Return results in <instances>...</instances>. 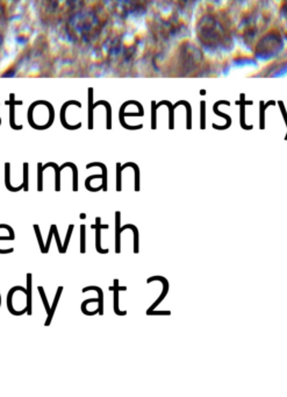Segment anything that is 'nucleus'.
Returning a JSON list of instances; mask_svg holds the SVG:
<instances>
[{
	"label": "nucleus",
	"mask_w": 287,
	"mask_h": 397,
	"mask_svg": "<svg viewBox=\"0 0 287 397\" xmlns=\"http://www.w3.org/2000/svg\"><path fill=\"white\" fill-rule=\"evenodd\" d=\"M91 228L96 229V249L100 254H107L109 249L101 247V229L109 228V225H101V218L96 217V225H92Z\"/></svg>",
	"instance_id": "nucleus-1"
},
{
	"label": "nucleus",
	"mask_w": 287,
	"mask_h": 397,
	"mask_svg": "<svg viewBox=\"0 0 287 397\" xmlns=\"http://www.w3.org/2000/svg\"><path fill=\"white\" fill-rule=\"evenodd\" d=\"M152 281H161L163 283V291H162V295L159 296V298L157 299V301L153 303V304L150 306L148 310H146V315H148V316H150V313H151L153 310L157 308V306L159 305V303H161L163 299H164L166 297V293L169 292V282L166 281V279L162 278V276H152V278H150V279L146 280V283H151Z\"/></svg>",
	"instance_id": "nucleus-2"
},
{
	"label": "nucleus",
	"mask_w": 287,
	"mask_h": 397,
	"mask_svg": "<svg viewBox=\"0 0 287 397\" xmlns=\"http://www.w3.org/2000/svg\"><path fill=\"white\" fill-rule=\"evenodd\" d=\"M109 290L114 292V312L118 316H126L127 311H120L119 309V291H126L127 286H120L119 280H114V285L109 286Z\"/></svg>",
	"instance_id": "nucleus-3"
},
{
	"label": "nucleus",
	"mask_w": 287,
	"mask_h": 397,
	"mask_svg": "<svg viewBox=\"0 0 287 397\" xmlns=\"http://www.w3.org/2000/svg\"><path fill=\"white\" fill-rule=\"evenodd\" d=\"M120 223H121V212H115V253H121V231H120Z\"/></svg>",
	"instance_id": "nucleus-4"
},
{
	"label": "nucleus",
	"mask_w": 287,
	"mask_h": 397,
	"mask_svg": "<svg viewBox=\"0 0 287 397\" xmlns=\"http://www.w3.org/2000/svg\"><path fill=\"white\" fill-rule=\"evenodd\" d=\"M62 292H63V285L58 286V288H57V291H56L54 302H52L51 308H50V312L48 313V317H47V320H46V323H45V326H49L50 324H51V320H52V318H54V313H55V311H56V308H57V305H58L59 299H61Z\"/></svg>",
	"instance_id": "nucleus-5"
},
{
	"label": "nucleus",
	"mask_w": 287,
	"mask_h": 397,
	"mask_svg": "<svg viewBox=\"0 0 287 397\" xmlns=\"http://www.w3.org/2000/svg\"><path fill=\"white\" fill-rule=\"evenodd\" d=\"M90 290H95V291L98 292V298H99V308H98V311L99 313L98 315L100 316H103V291L102 289L100 288V286H96V285H89V286H85V288H83V292H88Z\"/></svg>",
	"instance_id": "nucleus-6"
},
{
	"label": "nucleus",
	"mask_w": 287,
	"mask_h": 397,
	"mask_svg": "<svg viewBox=\"0 0 287 397\" xmlns=\"http://www.w3.org/2000/svg\"><path fill=\"white\" fill-rule=\"evenodd\" d=\"M66 167H70V168L72 169V190L75 192L78 191V169H77V167L75 163H71V162H66L64 165L59 167V170H62L66 168Z\"/></svg>",
	"instance_id": "nucleus-7"
},
{
	"label": "nucleus",
	"mask_w": 287,
	"mask_h": 397,
	"mask_svg": "<svg viewBox=\"0 0 287 397\" xmlns=\"http://www.w3.org/2000/svg\"><path fill=\"white\" fill-rule=\"evenodd\" d=\"M26 280H27V285H26V289H27V315L32 316L33 315V310H32V292H33V281H32V274L28 273L26 275Z\"/></svg>",
	"instance_id": "nucleus-8"
},
{
	"label": "nucleus",
	"mask_w": 287,
	"mask_h": 397,
	"mask_svg": "<svg viewBox=\"0 0 287 397\" xmlns=\"http://www.w3.org/2000/svg\"><path fill=\"white\" fill-rule=\"evenodd\" d=\"M93 167H99V168H101L102 170V190L103 191H107V168H106V166L103 165V163H100V162H93V163H89L88 166H86V169H90V168H93Z\"/></svg>",
	"instance_id": "nucleus-9"
},
{
	"label": "nucleus",
	"mask_w": 287,
	"mask_h": 397,
	"mask_svg": "<svg viewBox=\"0 0 287 397\" xmlns=\"http://www.w3.org/2000/svg\"><path fill=\"white\" fill-rule=\"evenodd\" d=\"M49 167H52L55 170V191H61V176H59V173H61V170H59V167L56 165V163H52V162H49L47 163L46 166H43V170L49 168Z\"/></svg>",
	"instance_id": "nucleus-10"
},
{
	"label": "nucleus",
	"mask_w": 287,
	"mask_h": 397,
	"mask_svg": "<svg viewBox=\"0 0 287 397\" xmlns=\"http://www.w3.org/2000/svg\"><path fill=\"white\" fill-rule=\"evenodd\" d=\"M127 228H130L133 232H134V253L135 254H138L139 253V229L135 225L127 224L123 226V227H120V231H121V233H122Z\"/></svg>",
	"instance_id": "nucleus-11"
},
{
	"label": "nucleus",
	"mask_w": 287,
	"mask_h": 397,
	"mask_svg": "<svg viewBox=\"0 0 287 397\" xmlns=\"http://www.w3.org/2000/svg\"><path fill=\"white\" fill-rule=\"evenodd\" d=\"M5 186L9 191L15 192V189L11 184V165L8 162L5 163Z\"/></svg>",
	"instance_id": "nucleus-12"
},
{
	"label": "nucleus",
	"mask_w": 287,
	"mask_h": 397,
	"mask_svg": "<svg viewBox=\"0 0 287 397\" xmlns=\"http://www.w3.org/2000/svg\"><path fill=\"white\" fill-rule=\"evenodd\" d=\"M127 167H132V168L134 169V171H135V191H140V169H139V167L136 166L135 163L129 162V163H126L125 166H121V169L122 170L126 169Z\"/></svg>",
	"instance_id": "nucleus-13"
},
{
	"label": "nucleus",
	"mask_w": 287,
	"mask_h": 397,
	"mask_svg": "<svg viewBox=\"0 0 287 397\" xmlns=\"http://www.w3.org/2000/svg\"><path fill=\"white\" fill-rule=\"evenodd\" d=\"M29 165L27 162L23 163V190L25 192H27L29 190Z\"/></svg>",
	"instance_id": "nucleus-14"
},
{
	"label": "nucleus",
	"mask_w": 287,
	"mask_h": 397,
	"mask_svg": "<svg viewBox=\"0 0 287 397\" xmlns=\"http://www.w3.org/2000/svg\"><path fill=\"white\" fill-rule=\"evenodd\" d=\"M81 253H86V226L84 224L81 225Z\"/></svg>",
	"instance_id": "nucleus-15"
},
{
	"label": "nucleus",
	"mask_w": 287,
	"mask_h": 397,
	"mask_svg": "<svg viewBox=\"0 0 287 397\" xmlns=\"http://www.w3.org/2000/svg\"><path fill=\"white\" fill-rule=\"evenodd\" d=\"M38 290H39V292H40V296H41V299H42L43 305H45L46 313H47V315H48V313L50 312V308H51V306L49 305L48 298H47V295H46V292H45V289H43V286L40 285L39 288H38Z\"/></svg>",
	"instance_id": "nucleus-16"
},
{
	"label": "nucleus",
	"mask_w": 287,
	"mask_h": 397,
	"mask_svg": "<svg viewBox=\"0 0 287 397\" xmlns=\"http://www.w3.org/2000/svg\"><path fill=\"white\" fill-rule=\"evenodd\" d=\"M73 228H75V225L70 224L68 227V233H66V236H65V241H64V243H63V254H65L66 251H68V246H69L70 239H71V236H72Z\"/></svg>",
	"instance_id": "nucleus-17"
},
{
	"label": "nucleus",
	"mask_w": 287,
	"mask_h": 397,
	"mask_svg": "<svg viewBox=\"0 0 287 397\" xmlns=\"http://www.w3.org/2000/svg\"><path fill=\"white\" fill-rule=\"evenodd\" d=\"M33 228H34L36 238H38V241H39V245H40V251H41L42 254H45V243H43L41 231H40V226L38 224H35L34 226H33Z\"/></svg>",
	"instance_id": "nucleus-18"
},
{
	"label": "nucleus",
	"mask_w": 287,
	"mask_h": 397,
	"mask_svg": "<svg viewBox=\"0 0 287 397\" xmlns=\"http://www.w3.org/2000/svg\"><path fill=\"white\" fill-rule=\"evenodd\" d=\"M43 171L42 163H38V191H43Z\"/></svg>",
	"instance_id": "nucleus-19"
},
{
	"label": "nucleus",
	"mask_w": 287,
	"mask_h": 397,
	"mask_svg": "<svg viewBox=\"0 0 287 397\" xmlns=\"http://www.w3.org/2000/svg\"><path fill=\"white\" fill-rule=\"evenodd\" d=\"M121 165L120 163H116V191L120 192L121 191L122 186H121Z\"/></svg>",
	"instance_id": "nucleus-20"
},
{
	"label": "nucleus",
	"mask_w": 287,
	"mask_h": 397,
	"mask_svg": "<svg viewBox=\"0 0 287 397\" xmlns=\"http://www.w3.org/2000/svg\"><path fill=\"white\" fill-rule=\"evenodd\" d=\"M52 236H54V224L50 225L48 240H47V243L45 245V254H48L49 248H50V243H51V240H52Z\"/></svg>",
	"instance_id": "nucleus-21"
},
{
	"label": "nucleus",
	"mask_w": 287,
	"mask_h": 397,
	"mask_svg": "<svg viewBox=\"0 0 287 397\" xmlns=\"http://www.w3.org/2000/svg\"><path fill=\"white\" fill-rule=\"evenodd\" d=\"M54 236H55L56 243H57V247H58V253H59V254H63V245H62L61 239H59L57 225H55V224H54Z\"/></svg>",
	"instance_id": "nucleus-22"
},
{
	"label": "nucleus",
	"mask_w": 287,
	"mask_h": 397,
	"mask_svg": "<svg viewBox=\"0 0 287 397\" xmlns=\"http://www.w3.org/2000/svg\"><path fill=\"white\" fill-rule=\"evenodd\" d=\"M0 306H1V295H0Z\"/></svg>",
	"instance_id": "nucleus-23"
}]
</instances>
